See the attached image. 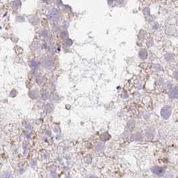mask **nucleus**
I'll return each mask as SVG.
<instances>
[{"mask_svg":"<svg viewBox=\"0 0 178 178\" xmlns=\"http://www.w3.org/2000/svg\"><path fill=\"white\" fill-rule=\"evenodd\" d=\"M48 17L50 22H55L60 20V13L56 9L52 8L50 9L49 13H48Z\"/></svg>","mask_w":178,"mask_h":178,"instance_id":"nucleus-1","label":"nucleus"},{"mask_svg":"<svg viewBox=\"0 0 178 178\" xmlns=\"http://www.w3.org/2000/svg\"><path fill=\"white\" fill-rule=\"evenodd\" d=\"M171 114V109L169 106H164L161 111V115L162 117L165 119H167Z\"/></svg>","mask_w":178,"mask_h":178,"instance_id":"nucleus-2","label":"nucleus"},{"mask_svg":"<svg viewBox=\"0 0 178 178\" xmlns=\"http://www.w3.org/2000/svg\"><path fill=\"white\" fill-rule=\"evenodd\" d=\"M169 95L172 98L178 97V86H174L170 89L169 92Z\"/></svg>","mask_w":178,"mask_h":178,"instance_id":"nucleus-3","label":"nucleus"},{"mask_svg":"<svg viewBox=\"0 0 178 178\" xmlns=\"http://www.w3.org/2000/svg\"><path fill=\"white\" fill-rule=\"evenodd\" d=\"M151 171H153V173H155L156 175H157L159 176H161L163 175V174L165 172V170L163 167H154L151 169Z\"/></svg>","mask_w":178,"mask_h":178,"instance_id":"nucleus-4","label":"nucleus"},{"mask_svg":"<svg viewBox=\"0 0 178 178\" xmlns=\"http://www.w3.org/2000/svg\"><path fill=\"white\" fill-rule=\"evenodd\" d=\"M52 64H53V61H52V59L50 57H47L44 59V65L45 66L46 68H50L52 67Z\"/></svg>","mask_w":178,"mask_h":178,"instance_id":"nucleus-5","label":"nucleus"},{"mask_svg":"<svg viewBox=\"0 0 178 178\" xmlns=\"http://www.w3.org/2000/svg\"><path fill=\"white\" fill-rule=\"evenodd\" d=\"M40 62L37 60H32V61L30 62V66L32 68H36L39 66Z\"/></svg>","mask_w":178,"mask_h":178,"instance_id":"nucleus-6","label":"nucleus"},{"mask_svg":"<svg viewBox=\"0 0 178 178\" xmlns=\"http://www.w3.org/2000/svg\"><path fill=\"white\" fill-rule=\"evenodd\" d=\"M139 56L141 59H145L147 57V52L145 50H141L139 53Z\"/></svg>","mask_w":178,"mask_h":178,"instance_id":"nucleus-7","label":"nucleus"},{"mask_svg":"<svg viewBox=\"0 0 178 178\" xmlns=\"http://www.w3.org/2000/svg\"><path fill=\"white\" fill-rule=\"evenodd\" d=\"M95 149H96V151H98V152H102V151H103L104 149V145L100 144V143H98V144L96 145Z\"/></svg>","mask_w":178,"mask_h":178,"instance_id":"nucleus-8","label":"nucleus"},{"mask_svg":"<svg viewBox=\"0 0 178 178\" xmlns=\"http://www.w3.org/2000/svg\"><path fill=\"white\" fill-rule=\"evenodd\" d=\"M110 135L108 134L107 133H103V134L101 135V136H100V139H101L102 141H107L109 140V139H110Z\"/></svg>","mask_w":178,"mask_h":178,"instance_id":"nucleus-9","label":"nucleus"},{"mask_svg":"<svg viewBox=\"0 0 178 178\" xmlns=\"http://www.w3.org/2000/svg\"><path fill=\"white\" fill-rule=\"evenodd\" d=\"M1 178H13L12 174L11 173H9V172H5V173H3L1 175Z\"/></svg>","mask_w":178,"mask_h":178,"instance_id":"nucleus-10","label":"nucleus"},{"mask_svg":"<svg viewBox=\"0 0 178 178\" xmlns=\"http://www.w3.org/2000/svg\"><path fill=\"white\" fill-rule=\"evenodd\" d=\"M61 38H62V39H66L68 36V34L66 31H64V32H62V34L60 35Z\"/></svg>","mask_w":178,"mask_h":178,"instance_id":"nucleus-11","label":"nucleus"},{"mask_svg":"<svg viewBox=\"0 0 178 178\" xmlns=\"http://www.w3.org/2000/svg\"><path fill=\"white\" fill-rule=\"evenodd\" d=\"M30 96L33 98H36L38 96V93L36 91H32L30 92Z\"/></svg>","mask_w":178,"mask_h":178,"instance_id":"nucleus-12","label":"nucleus"},{"mask_svg":"<svg viewBox=\"0 0 178 178\" xmlns=\"http://www.w3.org/2000/svg\"><path fill=\"white\" fill-rule=\"evenodd\" d=\"M42 35L44 36V38L47 37L48 36V31L47 30H42Z\"/></svg>","mask_w":178,"mask_h":178,"instance_id":"nucleus-13","label":"nucleus"},{"mask_svg":"<svg viewBox=\"0 0 178 178\" xmlns=\"http://www.w3.org/2000/svg\"><path fill=\"white\" fill-rule=\"evenodd\" d=\"M65 44H66L67 46H70L71 44H72V41H71L70 40H69V39H67L65 41Z\"/></svg>","mask_w":178,"mask_h":178,"instance_id":"nucleus-14","label":"nucleus"},{"mask_svg":"<svg viewBox=\"0 0 178 178\" xmlns=\"http://www.w3.org/2000/svg\"><path fill=\"white\" fill-rule=\"evenodd\" d=\"M175 78L178 80V70H177V72H175Z\"/></svg>","mask_w":178,"mask_h":178,"instance_id":"nucleus-15","label":"nucleus"},{"mask_svg":"<svg viewBox=\"0 0 178 178\" xmlns=\"http://www.w3.org/2000/svg\"><path fill=\"white\" fill-rule=\"evenodd\" d=\"M86 178H97V177H95V176H94V175H90V176H88V177H87Z\"/></svg>","mask_w":178,"mask_h":178,"instance_id":"nucleus-16","label":"nucleus"}]
</instances>
